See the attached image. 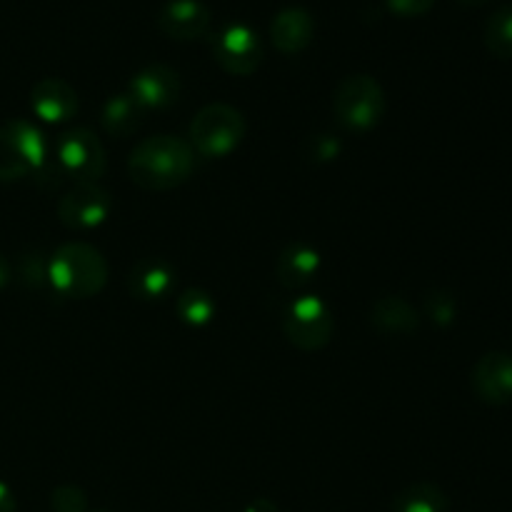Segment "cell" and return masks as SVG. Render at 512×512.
Listing matches in <instances>:
<instances>
[{"instance_id": "6da1fadb", "label": "cell", "mask_w": 512, "mask_h": 512, "mask_svg": "<svg viewBox=\"0 0 512 512\" xmlns=\"http://www.w3.org/2000/svg\"><path fill=\"white\" fill-rule=\"evenodd\" d=\"M195 170V150L175 135H153L130 150L128 175L143 190H173Z\"/></svg>"}, {"instance_id": "7a4b0ae2", "label": "cell", "mask_w": 512, "mask_h": 512, "mask_svg": "<svg viewBox=\"0 0 512 512\" xmlns=\"http://www.w3.org/2000/svg\"><path fill=\"white\" fill-rule=\"evenodd\" d=\"M48 280L60 298H93L108 283V260L88 243H65L50 255Z\"/></svg>"}, {"instance_id": "3957f363", "label": "cell", "mask_w": 512, "mask_h": 512, "mask_svg": "<svg viewBox=\"0 0 512 512\" xmlns=\"http://www.w3.org/2000/svg\"><path fill=\"white\" fill-rule=\"evenodd\" d=\"M188 143L195 155L223 158L233 153L245 138V118L238 108L225 103H210L195 113L188 128Z\"/></svg>"}, {"instance_id": "277c9868", "label": "cell", "mask_w": 512, "mask_h": 512, "mask_svg": "<svg viewBox=\"0 0 512 512\" xmlns=\"http://www.w3.org/2000/svg\"><path fill=\"white\" fill-rule=\"evenodd\" d=\"M333 113L340 128L365 133L385 115V90L373 75H348L333 95Z\"/></svg>"}, {"instance_id": "5b68a950", "label": "cell", "mask_w": 512, "mask_h": 512, "mask_svg": "<svg viewBox=\"0 0 512 512\" xmlns=\"http://www.w3.org/2000/svg\"><path fill=\"white\" fill-rule=\"evenodd\" d=\"M48 153L50 145L43 130L28 120L0 125V183H15L35 175Z\"/></svg>"}, {"instance_id": "8992f818", "label": "cell", "mask_w": 512, "mask_h": 512, "mask_svg": "<svg viewBox=\"0 0 512 512\" xmlns=\"http://www.w3.org/2000/svg\"><path fill=\"white\" fill-rule=\"evenodd\" d=\"M55 163L63 170L65 180L78 183H98L108 168L105 148L88 128H73L55 140L53 148Z\"/></svg>"}, {"instance_id": "52a82bcc", "label": "cell", "mask_w": 512, "mask_h": 512, "mask_svg": "<svg viewBox=\"0 0 512 512\" xmlns=\"http://www.w3.org/2000/svg\"><path fill=\"white\" fill-rule=\"evenodd\" d=\"M283 333L295 348L320 350L333 335V313L318 295H300L285 308Z\"/></svg>"}, {"instance_id": "ba28073f", "label": "cell", "mask_w": 512, "mask_h": 512, "mask_svg": "<svg viewBox=\"0 0 512 512\" xmlns=\"http://www.w3.org/2000/svg\"><path fill=\"white\" fill-rule=\"evenodd\" d=\"M210 50L213 58L225 73L238 75H253L263 63V40L253 28L243 23H228L218 28L210 38Z\"/></svg>"}, {"instance_id": "9c48e42d", "label": "cell", "mask_w": 512, "mask_h": 512, "mask_svg": "<svg viewBox=\"0 0 512 512\" xmlns=\"http://www.w3.org/2000/svg\"><path fill=\"white\" fill-rule=\"evenodd\" d=\"M113 210L110 193L98 183H78L58 200V218L70 230L98 228Z\"/></svg>"}, {"instance_id": "30bf717a", "label": "cell", "mask_w": 512, "mask_h": 512, "mask_svg": "<svg viewBox=\"0 0 512 512\" xmlns=\"http://www.w3.org/2000/svg\"><path fill=\"white\" fill-rule=\"evenodd\" d=\"M213 15L203 0H168L158 13V30L170 40H188L203 38L210 30Z\"/></svg>"}, {"instance_id": "8fae6325", "label": "cell", "mask_w": 512, "mask_h": 512, "mask_svg": "<svg viewBox=\"0 0 512 512\" xmlns=\"http://www.w3.org/2000/svg\"><path fill=\"white\" fill-rule=\"evenodd\" d=\"M128 93L145 110L170 108L180 98V75L163 63L138 70L128 85Z\"/></svg>"}, {"instance_id": "7c38bea8", "label": "cell", "mask_w": 512, "mask_h": 512, "mask_svg": "<svg viewBox=\"0 0 512 512\" xmlns=\"http://www.w3.org/2000/svg\"><path fill=\"white\" fill-rule=\"evenodd\" d=\"M473 390L483 403L508 405L512 400V355L500 350L483 355L473 370Z\"/></svg>"}, {"instance_id": "4fadbf2b", "label": "cell", "mask_w": 512, "mask_h": 512, "mask_svg": "<svg viewBox=\"0 0 512 512\" xmlns=\"http://www.w3.org/2000/svg\"><path fill=\"white\" fill-rule=\"evenodd\" d=\"M30 108L45 123H65L78 113V95L65 80L43 78L30 93Z\"/></svg>"}, {"instance_id": "5bb4252c", "label": "cell", "mask_w": 512, "mask_h": 512, "mask_svg": "<svg viewBox=\"0 0 512 512\" xmlns=\"http://www.w3.org/2000/svg\"><path fill=\"white\" fill-rule=\"evenodd\" d=\"M315 35V20L305 8H283L270 23V40L283 55L303 53Z\"/></svg>"}, {"instance_id": "9a60e30c", "label": "cell", "mask_w": 512, "mask_h": 512, "mask_svg": "<svg viewBox=\"0 0 512 512\" xmlns=\"http://www.w3.org/2000/svg\"><path fill=\"white\" fill-rule=\"evenodd\" d=\"M175 268L163 258H145L130 270L128 290L143 303H155L173 293Z\"/></svg>"}, {"instance_id": "2e32d148", "label": "cell", "mask_w": 512, "mask_h": 512, "mask_svg": "<svg viewBox=\"0 0 512 512\" xmlns=\"http://www.w3.org/2000/svg\"><path fill=\"white\" fill-rule=\"evenodd\" d=\"M370 325L388 338H408L420 330V315L400 295H385L370 310Z\"/></svg>"}, {"instance_id": "e0dca14e", "label": "cell", "mask_w": 512, "mask_h": 512, "mask_svg": "<svg viewBox=\"0 0 512 512\" xmlns=\"http://www.w3.org/2000/svg\"><path fill=\"white\" fill-rule=\"evenodd\" d=\"M320 273V253L308 243H290L275 263L278 283L288 290L308 285Z\"/></svg>"}, {"instance_id": "ac0fdd59", "label": "cell", "mask_w": 512, "mask_h": 512, "mask_svg": "<svg viewBox=\"0 0 512 512\" xmlns=\"http://www.w3.org/2000/svg\"><path fill=\"white\" fill-rule=\"evenodd\" d=\"M143 118L145 108L125 90V93L113 95L105 103L103 115H100V125H103V130L110 138H128V135H133L143 125Z\"/></svg>"}, {"instance_id": "d6986e66", "label": "cell", "mask_w": 512, "mask_h": 512, "mask_svg": "<svg viewBox=\"0 0 512 512\" xmlns=\"http://www.w3.org/2000/svg\"><path fill=\"white\" fill-rule=\"evenodd\" d=\"M448 495L435 483H413L395 495L390 512H448Z\"/></svg>"}, {"instance_id": "ffe728a7", "label": "cell", "mask_w": 512, "mask_h": 512, "mask_svg": "<svg viewBox=\"0 0 512 512\" xmlns=\"http://www.w3.org/2000/svg\"><path fill=\"white\" fill-rule=\"evenodd\" d=\"M485 48L500 60L512 58V5L498 8L485 23Z\"/></svg>"}, {"instance_id": "44dd1931", "label": "cell", "mask_w": 512, "mask_h": 512, "mask_svg": "<svg viewBox=\"0 0 512 512\" xmlns=\"http://www.w3.org/2000/svg\"><path fill=\"white\" fill-rule=\"evenodd\" d=\"M175 310H178L183 323L193 325V328H203V325H208L215 318V300L205 290L190 288L180 293Z\"/></svg>"}, {"instance_id": "7402d4cb", "label": "cell", "mask_w": 512, "mask_h": 512, "mask_svg": "<svg viewBox=\"0 0 512 512\" xmlns=\"http://www.w3.org/2000/svg\"><path fill=\"white\" fill-rule=\"evenodd\" d=\"M425 313L435 325H453L455 315H458V303L448 290H430L425 295Z\"/></svg>"}, {"instance_id": "603a6c76", "label": "cell", "mask_w": 512, "mask_h": 512, "mask_svg": "<svg viewBox=\"0 0 512 512\" xmlns=\"http://www.w3.org/2000/svg\"><path fill=\"white\" fill-rule=\"evenodd\" d=\"M18 275L28 288L43 290L45 285H50L48 280V260H43L40 253H28L20 258L18 263Z\"/></svg>"}, {"instance_id": "cb8c5ba5", "label": "cell", "mask_w": 512, "mask_h": 512, "mask_svg": "<svg viewBox=\"0 0 512 512\" xmlns=\"http://www.w3.org/2000/svg\"><path fill=\"white\" fill-rule=\"evenodd\" d=\"M50 508L53 512H88V495L75 485H60L50 495Z\"/></svg>"}, {"instance_id": "d4e9b609", "label": "cell", "mask_w": 512, "mask_h": 512, "mask_svg": "<svg viewBox=\"0 0 512 512\" xmlns=\"http://www.w3.org/2000/svg\"><path fill=\"white\" fill-rule=\"evenodd\" d=\"M340 155V140H335L333 135H313L305 145V158H310L313 163H330Z\"/></svg>"}, {"instance_id": "484cf974", "label": "cell", "mask_w": 512, "mask_h": 512, "mask_svg": "<svg viewBox=\"0 0 512 512\" xmlns=\"http://www.w3.org/2000/svg\"><path fill=\"white\" fill-rule=\"evenodd\" d=\"M390 13L400 15V18H420V15L430 13L435 0H385Z\"/></svg>"}, {"instance_id": "4316f807", "label": "cell", "mask_w": 512, "mask_h": 512, "mask_svg": "<svg viewBox=\"0 0 512 512\" xmlns=\"http://www.w3.org/2000/svg\"><path fill=\"white\" fill-rule=\"evenodd\" d=\"M0 512H18L13 493H10V488L5 483H0Z\"/></svg>"}, {"instance_id": "83f0119b", "label": "cell", "mask_w": 512, "mask_h": 512, "mask_svg": "<svg viewBox=\"0 0 512 512\" xmlns=\"http://www.w3.org/2000/svg\"><path fill=\"white\" fill-rule=\"evenodd\" d=\"M245 512H280L278 505L270 503V500H255L253 505H248V510Z\"/></svg>"}, {"instance_id": "f1b7e54d", "label": "cell", "mask_w": 512, "mask_h": 512, "mask_svg": "<svg viewBox=\"0 0 512 512\" xmlns=\"http://www.w3.org/2000/svg\"><path fill=\"white\" fill-rule=\"evenodd\" d=\"M10 275H13V270H10V263L3 258V255H0V288H5V285L10 283Z\"/></svg>"}, {"instance_id": "f546056e", "label": "cell", "mask_w": 512, "mask_h": 512, "mask_svg": "<svg viewBox=\"0 0 512 512\" xmlns=\"http://www.w3.org/2000/svg\"><path fill=\"white\" fill-rule=\"evenodd\" d=\"M458 3L468 5V8H480V5H488L490 0H458Z\"/></svg>"}]
</instances>
